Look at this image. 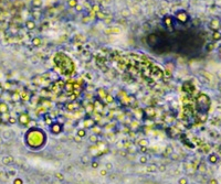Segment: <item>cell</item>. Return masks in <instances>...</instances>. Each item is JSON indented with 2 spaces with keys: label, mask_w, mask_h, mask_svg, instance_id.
<instances>
[{
  "label": "cell",
  "mask_w": 221,
  "mask_h": 184,
  "mask_svg": "<svg viewBox=\"0 0 221 184\" xmlns=\"http://www.w3.org/2000/svg\"><path fill=\"white\" fill-rule=\"evenodd\" d=\"M208 161H209L210 163L215 164V163H217V161H218V156H217V154H210L209 158H208Z\"/></svg>",
  "instance_id": "8992f818"
},
{
  "label": "cell",
  "mask_w": 221,
  "mask_h": 184,
  "mask_svg": "<svg viewBox=\"0 0 221 184\" xmlns=\"http://www.w3.org/2000/svg\"><path fill=\"white\" fill-rule=\"evenodd\" d=\"M178 183L179 184H188V180L186 179V178H181V179L178 181Z\"/></svg>",
  "instance_id": "ba28073f"
},
{
  "label": "cell",
  "mask_w": 221,
  "mask_h": 184,
  "mask_svg": "<svg viewBox=\"0 0 221 184\" xmlns=\"http://www.w3.org/2000/svg\"><path fill=\"white\" fill-rule=\"evenodd\" d=\"M213 38L218 39V40H219V39H221V34L219 32H215V36H213Z\"/></svg>",
  "instance_id": "9c48e42d"
},
{
  "label": "cell",
  "mask_w": 221,
  "mask_h": 184,
  "mask_svg": "<svg viewBox=\"0 0 221 184\" xmlns=\"http://www.w3.org/2000/svg\"><path fill=\"white\" fill-rule=\"evenodd\" d=\"M2 122H3V121H2V118H1V116H0V125L2 124Z\"/></svg>",
  "instance_id": "5bb4252c"
},
{
  "label": "cell",
  "mask_w": 221,
  "mask_h": 184,
  "mask_svg": "<svg viewBox=\"0 0 221 184\" xmlns=\"http://www.w3.org/2000/svg\"><path fill=\"white\" fill-rule=\"evenodd\" d=\"M18 122H20V125H22V126H25L30 122V116L27 113H21L18 116Z\"/></svg>",
  "instance_id": "277c9868"
},
{
  "label": "cell",
  "mask_w": 221,
  "mask_h": 184,
  "mask_svg": "<svg viewBox=\"0 0 221 184\" xmlns=\"http://www.w3.org/2000/svg\"><path fill=\"white\" fill-rule=\"evenodd\" d=\"M49 130L52 135L58 136L63 131V125L61 124V122H59V121H52V122L49 125Z\"/></svg>",
  "instance_id": "3957f363"
},
{
  "label": "cell",
  "mask_w": 221,
  "mask_h": 184,
  "mask_svg": "<svg viewBox=\"0 0 221 184\" xmlns=\"http://www.w3.org/2000/svg\"><path fill=\"white\" fill-rule=\"evenodd\" d=\"M92 165H93V168H97V163L96 162L92 163Z\"/></svg>",
  "instance_id": "4fadbf2b"
},
{
  "label": "cell",
  "mask_w": 221,
  "mask_h": 184,
  "mask_svg": "<svg viewBox=\"0 0 221 184\" xmlns=\"http://www.w3.org/2000/svg\"><path fill=\"white\" fill-rule=\"evenodd\" d=\"M76 135L79 136V137L82 138V137H84V136L86 135V131H85V130H84V129H80V130H79V131L76 132Z\"/></svg>",
  "instance_id": "52a82bcc"
},
{
  "label": "cell",
  "mask_w": 221,
  "mask_h": 184,
  "mask_svg": "<svg viewBox=\"0 0 221 184\" xmlns=\"http://www.w3.org/2000/svg\"><path fill=\"white\" fill-rule=\"evenodd\" d=\"M14 184H22V181L20 179H17L16 181H14Z\"/></svg>",
  "instance_id": "8fae6325"
},
{
  "label": "cell",
  "mask_w": 221,
  "mask_h": 184,
  "mask_svg": "<svg viewBox=\"0 0 221 184\" xmlns=\"http://www.w3.org/2000/svg\"><path fill=\"white\" fill-rule=\"evenodd\" d=\"M209 109V99L207 96L201 95L198 98V110L201 113H207V110Z\"/></svg>",
  "instance_id": "7a4b0ae2"
},
{
  "label": "cell",
  "mask_w": 221,
  "mask_h": 184,
  "mask_svg": "<svg viewBox=\"0 0 221 184\" xmlns=\"http://www.w3.org/2000/svg\"><path fill=\"white\" fill-rule=\"evenodd\" d=\"M139 161H141L142 163H145V162H147V159H146V158H145V157H142Z\"/></svg>",
  "instance_id": "30bf717a"
},
{
  "label": "cell",
  "mask_w": 221,
  "mask_h": 184,
  "mask_svg": "<svg viewBox=\"0 0 221 184\" xmlns=\"http://www.w3.org/2000/svg\"><path fill=\"white\" fill-rule=\"evenodd\" d=\"M25 143L31 150H41L47 143V135L41 128L32 127L25 132Z\"/></svg>",
  "instance_id": "6da1fadb"
},
{
  "label": "cell",
  "mask_w": 221,
  "mask_h": 184,
  "mask_svg": "<svg viewBox=\"0 0 221 184\" xmlns=\"http://www.w3.org/2000/svg\"><path fill=\"white\" fill-rule=\"evenodd\" d=\"M8 113H9V106L7 105V103L0 102V116L6 115V114Z\"/></svg>",
  "instance_id": "5b68a950"
},
{
  "label": "cell",
  "mask_w": 221,
  "mask_h": 184,
  "mask_svg": "<svg viewBox=\"0 0 221 184\" xmlns=\"http://www.w3.org/2000/svg\"><path fill=\"white\" fill-rule=\"evenodd\" d=\"M90 139H91L92 142H96V137H91Z\"/></svg>",
  "instance_id": "7c38bea8"
}]
</instances>
